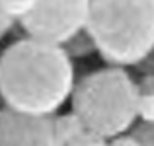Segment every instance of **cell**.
I'll return each instance as SVG.
<instances>
[{"mask_svg":"<svg viewBox=\"0 0 154 146\" xmlns=\"http://www.w3.org/2000/svg\"><path fill=\"white\" fill-rule=\"evenodd\" d=\"M74 86V62L63 47L20 37L0 53V99L14 113L57 117Z\"/></svg>","mask_w":154,"mask_h":146,"instance_id":"6da1fadb","label":"cell"},{"mask_svg":"<svg viewBox=\"0 0 154 146\" xmlns=\"http://www.w3.org/2000/svg\"><path fill=\"white\" fill-rule=\"evenodd\" d=\"M139 84L125 68L103 66L80 76L70 97V111L90 132L111 140L135 129Z\"/></svg>","mask_w":154,"mask_h":146,"instance_id":"7a4b0ae2","label":"cell"},{"mask_svg":"<svg viewBox=\"0 0 154 146\" xmlns=\"http://www.w3.org/2000/svg\"><path fill=\"white\" fill-rule=\"evenodd\" d=\"M86 29L107 66L140 68L154 53V0L90 2Z\"/></svg>","mask_w":154,"mask_h":146,"instance_id":"3957f363","label":"cell"},{"mask_svg":"<svg viewBox=\"0 0 154 146\" xmlns=\"http://www.w3.org/2000/svg\"><path fill=\"white\" fill-rule=\"evenodd\" d=\"M90 2H35L27 18L18 23L26 37L63 47L86 29Z\"/></svg>","mask_w":154,"mask_h":146,"instance_id":"277c9868","label":"cell"},{"mask_svg":"<svg viewBox=\"0 0 154 146\" xmlns=\"http://www.w3.org/2000/svg\"><path fill=\"white\" fill-rule=\"evenodd\" d=\"M0 146H60L55 136L53 117L20 115L0 109Z\"/></svg>","mask_w":154,"mask_h":146,"instance_id":"5b68a950","label":"cell"},{"mask_svg":"<svg viewBox=\"0 0 154 146\" xmlns=\"http://www.w3.org/2000/svg\"><path fill=\"white\" fill-rule=\"evenodd\" d=\"M53 127H55V136H57V140H59L60 146H66L70 140H74L76 136L88 132V129L84 127L80 117L72 111L59 113L57 117H53Z\"/></svg>","mask_w":154,"mask_h":146,"instance_id":"8992f818","label":"cell"},{"mask_svg":"<svg viewBox=\"0 0 154 146\" xmlns=\"http://www.w3.org/2000/svg\"><path fill=\"white\" fill-rule=\"evenodd\" d=\"M63 51L74 60V59H86V56L98 53V49H96V43L92 39V35L88 33V29H84L78 35H74L68 43H64Z\"/></svg>","mask_w":154,"mask_h":146,"instance_id":"52a82bcc","label":"cell"},{"mask_svg":"<svg viewBox=\"0 0 154 146\" xmlns=\"http://www.w3.org/2000/svg\"><path fill=\"white\" fill-rule=\"evenodd\" d=\"M2 6H4V10H6V14L10 16L16 23H20L23 18L29 16V12L33 10V6H35V2H29V0H6V2H2Z\"/></svg>","mask_w":154,"mask_h":146,"instance_id":"ba28073f","label":"cell"},{"mask_svg":"<svg viewBox=\"0 0 154 146\" xmlns=\"http://www.w3.org/2000/svg\"><path fill=\"white\" fill-rule=\"evenodd\" d=\"M137 117L143 125H154V94H139Z\"/></svg>","mask_w":154,"mask_h":146,"instance_id":"9c48e42d","label":"cell"},{"mask_svg":"<svg viewBox=\"0 0 154 146\" xmlns=\"http://www.w3.org/2000/svg\"><path fill=\"white\" fill-rule=\"evenodd\" d=\"M66 146H109V140L102 138V136L94 135V132H84V135L76 136L74 140H70Z\"/></svg>","mask_w":154,"mask_h":146,"instance_id":"30bf717a","label":"cell"},{"mask_svg":"<svg viewBox=\"0 0 154 146\" xmlns=\"http://www.w3.org/2000/svg\"><path fill=\"white\" fill-rule=\"evenodd\" d=\"M133 135L137 136V140L140 142V146H154V125H135Z\"/></svg>","mask_w":154,"mask_h":146,"instance_id":"8fae6325","label":"cell"},{"mask_svg":"<svg viewBox=\"0 0 154 146\" xmlns=\"http://www.w3.org/2000/svg\"><path fill=\"white\" fill-rule=\"evenodd\" d=\"M18 26V23L14 22V20L10 18V16L6 14V10H4V6H2V2H0V41H2L4 37H6L8 33H10L14 27Z\"/></svg>","mask_w":154,"mask_h":146,"instance_id":"7c38bea8","label":"cell"},{"mask_svg":"<svg viewBox=\"0 0 154 146\" xmlns=\"http://www.w3.org/2000/svg\"><path fill=\"white\" fill-rule=\"evenodd\" d=\"M139 94H154V74L152 72H143L139 80Z\"/></svg>","mask_w":154,"mask_h":146,"instance_id":"4fadbf2b","label":"cell"},{"mask_svg":"<svg viewBox=\"0 0 154 146\" xmlns=\"http://www.w3.org/2000/svg\"><path fill=\"white\" fill-rule=\"evenodd\" d=\"M109 146H140V142L137 140V136L133 135V132H127V135L111 138L109 140Z\"/></svg>","mask_w":154,"mask_h":146,"instance_id":"5bb4252c","label":"cell"},{"mask_svg":"<svg viewBox=\"0 0 154 146\" xmlns=\"http://www.w3.org/2000/svg\"><path fill=\"white\" fill-rule=\"evenodd\" d=\"M140 70H143V72H152V74H154V53H152L150 59H148L146 62L140 66Z\"/></svg>","mask_w":154,"mask_h":146,"instance_id":"9a60e30c","label":"cell"}]
</instances>
